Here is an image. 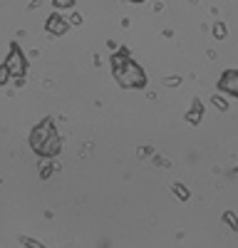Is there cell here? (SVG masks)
<instances>
[{"label":"cell","instance_id":"obj_2","mask_svg":"<svg viewBox=\"0 0 238 248\" xmlns=\"http://www.w3.org/2000/svg\"><path fill=\"white\" fill-rule=\"evenodd\" d=\"M221 87L223 90H228V92H233V94H238V75H226L223 77V82H221Z\"/></svg>","mask_w":238,"mask_h":248},{"label":"cell","instance_id":"obj_1","mask_svg":"<svg viewBox=\"0 0 238 248\" xmlns=\"http://www.w3.org/2000/svg\"><path fill=\"white\" fill-rule=\"evenodd\" d=\"M114 72H117V79L122 82L124 87L144 85V72L139 70L132 60H127V57H114Z\"/></svg>","mask_w":238,"mask_h":248}]
</instances>
